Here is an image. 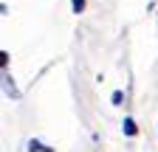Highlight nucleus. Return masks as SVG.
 I'll list each match as a JSON object with an SVG mask.
<instances>
[{
	"mask_svg": "<svg viewBox=\"0 0 158 152\" xmlns=\"http://www.w3.org/2000/svg\"><path fill=\"white\" fill-rule=\"evenodd\" d=\"M122 130H124V135H130V138L138 132V127H135V121H133V118H124V121H122Z\"/></svg>",
	"mask_w": 158,
	"mask_h": 152,
	"instance_id": "1",
	"label": "nucleus"
},
{
	"mask_svg": "<svg viewBox=\"0 0 158 152\" xmlns=\"http://www.w3.org/2000/svg\"><path fill=\"white\" fill-rule=\"evenodd\" d=\"M28 149H31V152H54V149H48V146H43V144H40V141H31V144H28Z\"/></svg>",
	"mask_w": 158,
	"mask_h": 152,
	"instance_id": "2",
	"label": "nucleus"
},
{
	"mask_svg": "<svg viewBox=\"0 0 158 152\" xmlns=\"http://www.w3.org/2000/svg\"><path fill=\"white\" fill-rule=\"evenodd\" d=\"M71 9H73V11L79 14V11H82V9H85V0H71Z\"/></svg>",
	"mask_w": 158,
	"mask_h": 152,
	"instance_id": "3",
	"label": "nucleus"
},
{
	"mask_svg": "<svg viewBox=\"0 0 158 152\" xmlns=\"http://www.w3.org/2000/svg\"><path fill=\"white\" fill-rule=\"evenodd\" d=\"M122 99H124L122 90H113V104H122Z\"/></svg>",
	"mask_w": 158,
	"mask_h": 152,
	"instance_id": "4",
	"label": "nucleus"
}]
</instances>
